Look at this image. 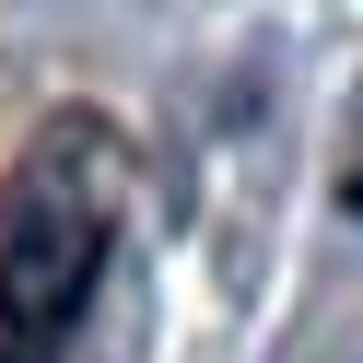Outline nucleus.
<instances>
[{"mask_svg": "<svg viewBox=\"0 0 363 363\" xmlns=\"http://www.w3.org/2000/svg\"><path fill=\"white\" fill-rule=\"evenodd\" d=\"M129 152L106 118H59L0 176V363H71V328L106 281Z\"/></svg>", "mask_w": 363, "mask_h": 363, "instance_id": "nucleus-1", "label": "nucleus"}]
</instances>
